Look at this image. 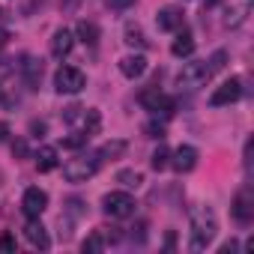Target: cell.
<instances>
[{
    "mask_svg": "<svg viewBox=\"0 0 254 254\" xmlns=\"http://www.w3.org/2000/svg\"><path fill=\"white\" fill-rule=\"evenodd\" d=\"M224 60H227V51H215L209 60L186 63V66H183V72L177 75V84H180L183 90H197V87H203L215 72H221V69H224Z\"/></svg>",
    "mask_w": 254,
    "mask_h": 254,
    "instance_id": "obj_1",
    "label": "cell"
},
{
    "mask_svg": "<svg viewBox=\"0 0 254 254\" xmlns=\"http://www.w3.org/2000/svg\"><path fill=\"white\" fill-rule=\"evenodd\" d=\"M215 233H218L215 212L206 209V206L194 209V212H191V248H197V251L206 248V245L215 239Z\"/></svg>",
    "mask_w": 254,
    "mask_h": 254,
    "instance_id": "obj_2",
    "label": "cell"
},
{
    "mask_svg": "<svg viewBox=\"0 0 254 254\" xmlns=\"http://www.w3.org/2000/svg\"><path fill=\"white\" fill-rule=\"evenodd\" d=\"M99 156H75L63 165V177L66 183H87L96 171H99Z\"/></svg>",
    "mask_w": 254,
    "mask_h": 254,
    "instance_id": "obj_3",
    "label": "cell"
},
{
    "mask_svg": "<svg viewBox=\"0 0 254 254\" xmlns=\"http://www.w3.org/2000/svg\"><path fill=\"white\" fill-rule=\"evenodd\" d=\"M84 87H87V78H84L81 69H75V66H60V69L54 72V90H57V93L75 96V93H81Z\"/></svg>",
    "mask_w": 254,
    "mask_h": 254,
    "instance_id": "obj_4",
    "label": "cell"
},
{
    "mask_svg": "<svg viewBox=\"0 0 254 254\" xmlns=\"http://www.w3.org/2000/svg\"><path fill=\"white\" fill-rule=\"evenodd\" d=\"M102 209L105 215L111 218H129L135 212V197L132 194H126V191H108L102 197Z\"/></svg>",
    "mask_w": 254,
    "mask_h": 254,
    "instance_id": "obj_5",
    "label": "cell"
},
{
    "mask_svg": "<svg viewBox=\"0 0 254 254\" xmlns=\"http://www.w3.org/2000/svg\"><path fill=\"white\" fill-rule=\"evenodd\" d=\"M138 102H141L147 111H153V114H165V117H171V114H174V99H168L159 87L144 90V93L138 96Z\"/></svg>",
    "mask_w": 254,
    "mask_h": 254,
    "instance_id": "obj_6",
    "label": "cell"
},
{
    "mask_svg": "<svg viewBox=\"0 0 254 254\" xmlns=\"http://www.w3.org/2000/svg\"><path fill=\"white\" fill-rule=\"evenodd\" d=\"M230 212H233V218H236L239 224H251V218H254V194H251V189H248V186L236 191Z\"/></svg>",
    "mask_w": 254,
    "mask_h": 254,
    "instance_id": "obj_7",
    "label": "cell"
},
{
    "mask_svg": "<svg viewBox=\"0 0 254 254\" xmlns=\"http://www.w3.org/2000/svg\"><path fill=\"white\" fill-rule=\"evenodd\" d=\"M239 96H242V81H239V78H230V81H224V84H221V87L209 96V105H212V108L233 105Z\"/></svg>",
    "mask_w": 254,
    "mask_h": 254,
    "instance_id": "obj_8",
    "label": "cell"
},
{
    "mask_svg": "<svg viewBox=\"0 0 254 254\" xmlns=\"http://www.w3.org/2000/svg\"><path fill=\"white\" fill-rule=\"evenodd\" d=\"M45 206H48V194H45L42 189H27V191H24L21 209H24L27 218H39V215L45 212Z\"/></svg>",
    "mask_w": 254,
    "mask_h": 254,
    "instance_id": "obj_9",
    "label": "cell"
},
{
    "mask_svg": "<svg viewBox=\"0 0 254 254\" xmlns=\"http://www.w3.org/2000/svg\"><path fill=\"white\" fill-rule=\"evenodd\" d=\"M171 165H174V171H177V174H189V171H194V165H197V150H194V147H189V144L177 147V150H174Z\"/></svg>",
    "mask_w": 254,
    "mask_h": 254,
    "instance_id": "obj_10",
    "label": "cell"
},
{
    "mask_svg": "<svg viewBox=\"0 0 254 254\" xmlns=\"http://www.w3.org/2000/svg\"><path fill=\"white\" fill-rule=\"evenodd\" d=\"M72 45H75V36H72V30H69V27L54 30V36H51V54H54L57 60H63V57L72 51Z\"/></svg>",
    "mask_w": 254,
    "mask_h": 254,
    "instance_id": "obj_11",
    "label": "cell"
},
{
    "mask_svg": "<svg viewBox=\"0 0 254 254\" xmlns=\"http://www.w3.org/2000/svg\"><path fill=\"white\" fill-rule=\"evenodd\" d=\"M156 24H159V30H180V27H183V9H177V6H162L159 15H156Z\"/></svg>",
    "mask_w": 254,
    "mask_h": 254,
    "instance_id": "obj_12",
    "label": "cell"
},
{
    "mask_svg": "<svg viewBox=\"0 0 254 254\" xmlns=\"http://www.w3.org/2000/svg\"><path fill=\"white\" fill-rule=\"evenodd\" d=\"M24 236H27V242L33 245V248H48L51 245V239H48V233H45V227L39 224V218H30L27 221V227H24Z\"/></svg>",
    "mask_w": 254,
    "mask_h": 254,
    "instance_id": "obj_13",
    "label": "cell"
},
{
    "mask_svg": "<svg viewBox=\"0 0 254 254\" xmlns=\"http://www.w3.org/2000/svg\"><path fill=\"white\" fill-rule=\"evenodd\" d=\"M120 72H123L126 78H141V75L147 72L144 54H129V57H123V60H120Z\"/></svg>",
    "mask_w": 254,
    "mask_h": 254,
    "instance_id": "obj_14",
    "label": "cell"
},
{
    "mask_svg": "<svg viewBox=\"0 0 254 254\" xmlns=\"http://www.w3.org/2000/svg\"><path fill=\"white\" fill-rule=\"evenodd\" d=\"M248 9H251V0H230L224 24H227V27H239V24L248 18Z\"/></svg>",
    "mask_w": 254,
    "mask_h": 254,
    "instance_id": "obj_15",
    "label": "cell"
},
{
    "mask_svg": "<svg viewBox=\"0 0 254 254\" xmlns=\"http://www.w3.org/2000/svg\"><path fill=\"white\" fill-rule=\"evenodd\" d=\"M57 150L54 147H42L39 153H36V168H39V174H48V171H54L57 168Z\"/></svg>",
    "mask_w": 254,
    "mask_h": 254,
    "instance_id": "obj_16",
    "label": "cell"
},
{
    "mask_svg": "<svg viewBox=\"0 0 254 254\" xmlns=\"http://www.w3.org/2000/svg\"><path fill=\"white\" fill-rule=\"evenodd\" d=\"M81 126H84V135L87 138H93L96 132H99V126H102V117H99V111L96 108H84V114H81Z\"/></svg>",
    "mask_w": 254,
    "mask_h": 254,
    "instance_id": "obj_17",
    "label": "cell"
},
{
    "mask_svg": "<svg viewBox=\"0 0 254 254\" xmlns=\"http://www.w3.org/2000/svg\"><path fill=\"white\" fill-rule=\"evenodd\" d=\"M191 51H194V39H191V33H189V30H183V33L174 39L171 54H174V57H189Z\"/></svg>",
    "mask_w": 254,
    "mask_h": 254,
    "instance_id": "obj_18",
    "label": "cell"
},
{
    "mask_svg": "<svg viewBox=\"0 0 254 254\" xmlns=\"http://www.w3.org/2000/svg\"><path fill=\"white\" fill-rule=\"evenodd\" d=\"M126 153V141H108V144H102L99 147V162H114V159H120Z\"/></svg>",
    "mask_w": 254,
    "mask_h": 254,
    "instance_id": "obj_19",
    "label": "cell"
},
{
    "mask_svg": "<svg viewBox=\"0 0 254 254\" xmlns=\"http://www.w3.org/2000/svg\"><path fill=\"white\" fill-rule=\"evenodd\" d=\"M75 33H78V39H81L84 45H96V42H99V27H96L93 21H78Z\"/></svg>",
    "mask_w": 254,
    "mask_h": 254,
    "instance_id": "obj_20",
    "label": "cell"
},
{
    "mask_svg": "<svg viewBox=\"0 0 254 254\" xmlns=\"http://www.w3.org/2000/svg\"><path fill=\"white\" fill-rule=\"evenodd\" d=\"M24 81H27V87H36L42 81V60L27 57V63H24Z\"/></svg>",
    "mask_w": 254,
    "mask_h": 254,
    "instance_id": "obj_21",
    "label": "cell"
},
{
    "mask_svg": "<svg viewBox=\"0 0 254 254\" xmlns=\"http://www.w3.org/2000/svg\"><path fill=\"white\" fill-rule=\"evenodd\" d=\"M150 165H153V171H165V168L171 165V150H168L165 144H159L156 153H153V162H150Z\"/></svg>",
    "mask_w": 254,
    "mask_h": 254,
    "instance_id": "obj_22",
    "label": "cell"
},
{
    "mask_svg": "<svg viewBox=\"0 0 254 254\" xmlns=\"http://www.w3.org/2000/svg\"><path fill=\"white\" fill-rule=\"evenodd\" d=\"M126 45H138V48H144L147 45V39H144V33H141V27L138 24H126Z\"/></svg>",
    "mask_w": 254,
    "mask_h": 254,
    "instance_id": "obj_23",
    "label": "cell"
},
{
    "mask_svg": "<svg viewBox=\"0 0 254 254\" xmlns=\"http://www.w3.org/2000/svg\"><path fill=\"white\" fill-rule=\"evenodd\" d=\"M117 183H123L126 189H138V186L144 183V177H141L138 171H120V174H117Z\"/></svg>",
    "mask_w": 254,
    "mask_h": 254,
    "instance_id": "obj_24",
    "label": "cell"
},
{
    "mask_svg": "<svg viewBox=\"0 0 254 254\" xmlns=\"http://www.w3.org/2000/svg\"><path fill=\"white\" fill-rule=\"evenodd\" d=\"M84 251H90V254H96V251H102L105 248V236H102V230H96V233H90L87 239H84V245H81Z\"/></svg>",
    "mask_w": 254,
    "mask_h": 254,
    "instance_id": "obj_25",
    "label": "cell"
},
{
    "mask_svg": "<svg viewBox=\"0 0 254 254\" xmlns=\"http://www.w3.org/2000/svg\"><path fill=\"white\" fill-rule=\"evenodd\" d=\"M144 132H147V138L162 141V138H165V126H162V123H147V126H144Z\"/></svg>",
    "mask_w": 254,
    "mask_h": 254,
    "instance_id": "obj_26",
    "label": "cell"
},
{
    "mask_svg": "<svg viewBox=\"0 0 254 254\" xmlns=\"http://www.w3.org/2000/svg\"><path fill=\"white\" fill-rule=\"evenodd\" d=\"M87 141H90V138H87L84 132H78V135H69V138L63 141V147H69V150H78V147H84Z\"/></svg>",
    "mask_w": 254,
    "mask_h": 254,
    "instance_id": "obj_27",
    "label": "cell"
},
{
    "mask_svg": "<svg viewBox=\"0 0 254 254\" xmlns=\"http://www.w3.org/2000/svg\"><path fill=\"white\" fill-rule=\"evenodd\" d=\"M0 251H15V236H12V233H3V236H0Z\"/></svg>",
    "mask_w": 254,
    "mask_h": 254,
    "instance_id": "obj_28",
    "label": "cell"
},
{
    "mask_svg": "<svg viewBox=\"0 0 254 254\" xmlns=\"http://www.w3.org/2000/svg\"><path fill=\"white\" fill-rule=\"evenodd\" d=\"M108 6L111 9H129V6H135V0H108Z\"/></svg>",
    "mask_w": 254,
    "mask_h": 254,
    "instance_id": "obj_29",
    "label": "cell"
},
{
    "mask_svg": "<svg viewBox=\"0 0 254 254\" xmlns=\"http://www.w3.org/2000/svg\"><path fill=\"white\" fill-rule=\"evenodd\" d=\"M12 153H15L18 159H27V144H24V141H15V144H12Z\"/></svg>",
    "mask_w": 254,
    "mask_h": 254,
    "instance_id": "obj_30",
    "label": "cell"
},
{
    "mask_svg": "<svg viewBox=\"0 0 254 254\" xmlns=\"http://www.w3.org/2000/svg\"><path fill=\"white\" fill-rule=\"evenodd\" d=\"M6 42H9V30H6V27H3V24H0V48H3V45H6Z\"/></svg>",
    "mask_w": 254,
    "mask_h": 254,
    "instance_id": "obj_31",
    "label": "cell"
},
{
    "mask_svg": "<svg viewBox=\"0 0 254 254\" xmlns=\"http://www.w3.org/2000/svg\"><path fill=\"white\" fill-rule=\"evenodd\" d=\"M218 3H224V0H206V3H203V9H215Z\"/></svg>",
    "mask_w": 254,
    "mask_h": 254,
    "instance_id": "obj_32",
    "label": "cell"
}]
</instances>
